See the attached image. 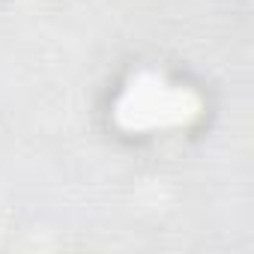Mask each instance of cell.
I'll list each match as a JSON object with an SVG mask.
<instances>
[{"instance_id": "cell-1", "label": "cell", "mask_w": 254, "mask_h": 254, "mask_svg": "<svg viewBox=\"0 0 254 254\" xmlns=\"http://www.w3.org/2000/svg\"><path fill=\"white\" fill-rule=\"evenodd\" d=\"M194 99L183 90L162 84L159 78H141L129 87L117 108V120L126 129H156L174 126L194 114Z\"/></svg>"}]
</instances>
